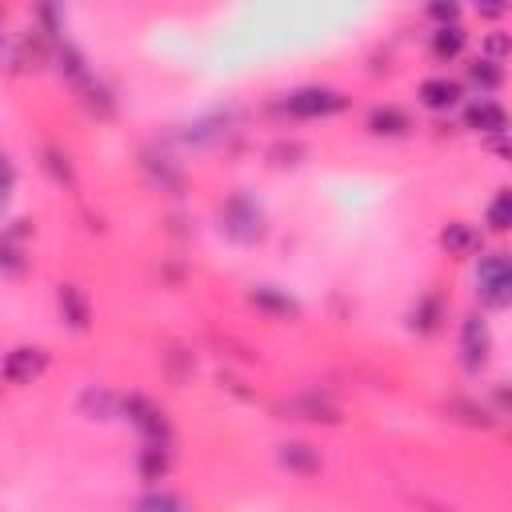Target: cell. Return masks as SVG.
I'll use <instances>...</instances> for the list:
<instances>
[{"label": "cell", "instance_id": "9c48e42d", "mask_svg": "<svg viewBox=\"0 0 512 512\" xmlns=\"http://www.w3.org/2000/svg\"><path fill=\"white\" fill-rule=\"evenodd\" d=\"M168 468H172V448H168V440H144V448H140V456H136L140 480H144V484H156V480L168 476Z\"/></svg>", "mask_w": 512, "mask_h": 512}, {"label": "cell", "instance_id": "d4e9b609", "mask_svg": "<svg viewBox=\"0 0 512 512\" xmlns=\"http://www.w3.org/2000/svg\"><path fill=\"white\" fill-rule=\"evenodd\" d=\"M0 16H4V12H0ZM0 44H4V32H0Z\"/></svg>", "mask_w": 512, "mask_h": 512}, {"label": "cell", "instance_id": "52a82bcc", "mask_svg": "<svg viewBox=\"0 0 512 512\" xmlns=\"http://www.w3.org/2000/svg\"><path fill=\"white\" fill-rule=\"evenodd\" d=\"M464 124L480 136H504L508 132V112L496 100H472L464 112Z\"/></svg>", "mask_w": 512, "mask_h": 512}, {"label": "cell", "instance_id": "8fae6325", "mask_svg": "<svg viewBox=\"0 0 512 512\" xmlns=\"http://www.w3.org/2000/svg\"><path fill=\"white\" fill-rule=\"evenodd\" d=\"M456 100H460V84L448 80V76H432V80L420 84V104L432 108V112H444V108H452Z\"/></svg>", "mask_w": 512, "mask_h": 512}, {"label": "cell", "instance_id": "30bf717a", "mask_svg": "<svg viewBox=\"0 0 512 512\" xmlns=\"http://www.w3.org/2000/svg\"><path fill=\"white\" fill-rule=\"evenodd\" d=\"M440 244L448 256H472V252H480V232L464 220H448L440 228Z\"/></svg>", "mask_w": 512, "mask_h": 512}, {"label": "cell", "instance_id": "7c38bea8", "mask_svg": "<svg viewBox=\"0 0 512 512\" xmlns=\"http://www.w3.org/2000/svg\"><path fill=\"white\" fill-rule=\"evenodd\" d=\"M248 300H252L260 312H268V316H296V312H300V304H296L288 292L272 288V284H256V288L248 292Z\"/></svg>", "mask_w": 512, "mask_h": 512}, {"label": "cell", "instance_id": "2e32d148", "mask_svg": "<svg viewBox=\"0 0 512 512\" xmlns=\"http://www.w3.org/2000/svg\"><path fill=\"white\" fill-rule=\"evenodd\" d=\"M28 228H8L4 236H0V272H8V276H20L24 268H28V260H24V248H20V236H24Z\"/></svg>", "mask_w": 512, "mask_h": 512}, {"label": "cell", "instance_id": "ac0fdd59", "mask_svg": "<svg viewBox=\"0 0 512 512\" xmlns=\"http://www.w3.org/2000/svg\"><path fill=\"white\" fill-rule=\"evenodd\" d=\"M136 512H192V508L176 492H148V496L136 500Z\"/></svg>", "mask_w": 512, "mask_h": 512}, {"label": "cell", "instance_id": "e0dca14e", "mask_svg": "<svg viewBox=\"0 0 512 512\" xmlns=\"http://www.w3.org/2000/svg\"><path fill=\"white\" fill-rule=\"evenodd\" d=\"M484 224H488L492 232H508V228H512V192H508V188L496 192V200H492L488 212H484Z\"/></svg>", "mask_w": 512, "mask_h": 512}, {"label": "cell", "instance_id": "277c9868", "mask_svg": "<svg viewBox=\"0 0 512 512\" xmlns=\"http://www.w3.org/2000/svg\"><path fill=\"white\" fill-rule=\"evenodd\" d=\"M120 412L144 440H168V416L156 400H148L140 392H128V396H120Z\"/></svg>", "mask_w": 512, "mask_h": 512}, {"label": "cell", "instance_id": "5bb4252c", "mask_svg": "<svg viewBox=\"0 0 512 512\" xmlns=\"http://www.w3.org/2000/svg\"><path fill=\"white\" fill-rule=\"evenodd\" d=\"M408 128H412V120H408L400 108H392V104L368 112V132H372V136H404Z\"/></svg>", "mask_w": 512, "mask_h": 512}, {"label": "cell", "instance_id": "ffe728a7", "mask_svg": "<svg viewBox=\"0 0 512 512\" xmlns=\"http://www.w3.org/2000/svg\"><path fill=\"white\" fill-rule=\"evenodd\" d=\"M80 408L84 412H100V420H108V416H116L120 412V396H112V392H96V388H88L84 396H80Z\"/></svg>", "mask_w": 512, "mask_h": 512}, {"label": "cell", "instance_id": "8992f818", "mask_svg": "<svg viewBox=\"0 0 512 512\" xmlns=\"http://www.w3.org/2000/svg\"><path fill=\"white\" fill-rule=\"evenodd\" d=\"M488 352H492V336H488L484 316H464V324H460V364L468 372H480L488 364Z\"/></svg>", "mask_w": 512, "mask_h": 512}, {"label": "cell", "instance_id": "3957f363", "mask_svg": "<svg viewBox=\"0 0 512 512\" xmlns=\"http://www.w3.org/2000/svg\"><path fill=\"white\" fill-rule=\"evenodd\" d=\"M476 296L484 308H508L512 300V264L504 252H484L476 264Z\"/></svg>", "mask_w": 512, "mask_h": 512}, {"label": "cell", "instance_id": "cb8c5ba5", "mask_svg": "<svg viewBox=\"0 0 512 512\" xmlns=\"http://www.w3.org/2000/svg\"><path fill=\"white\" fill-rule=\"evenodd\" d=\"M48 168H52L56 180H68V184H72V168H68V160H64L60 152H48Z\"/></svg>", "mask_w": 512, "mask_h": 512}, {"label": "cell", "instance_id": "6da1fadb", "mask_svg": "<svg viewBox=\"0 0 512 512\" xmlns=\"http://www.w3.org/2000/svg\"><path fill=\"white\" fill-rule=\"evenodd\" d=\"M220 232L236 244H256L264 236V208L248 192H232L220 204Z\"/></svg>", "mask_w": 512, "mask_h": 512}, {"label": "cell", "instance_id": "5b68a950", "mask_svg": "<svg viewBox=\"0 0 512 512\" xmlns=\"http://www.w3.org/2000/svg\"><path fill=\"white\" fill-rule=\"evenodd\" d=\"M44 368H48V352H44L40 344H16V348L4 352V360H0V376H4L8 384H16V388L40 380Z\"/></svg>", "mask_w": 512, "mask_h": 512}, {"label": "cell", "instance_id": "44dd1931", "mask_svg": "<svg viewBox=\"0 0 512 512\" xmlns=\"http://www.w3.org/2000/svg\"><path fill=\"white\" fill-rule=\"evenodd\" d=\"M440 312H444V308H440V296H424V300L416 304V320H412V324H416L420 332H432V328L440 324Z\"/></svg>", "mask_w": 512, "mask_h": 512}, {"label": "cell", "instance_id": "4fadbf2b", "mask_svg": "<svg viewBox=\"0 0 512 512\" xmlns=\"http://www.w3.org/2000/svg\"><path fill=\"white\" fill-rule=\"evenodd\" d=\"M276 456H280V464H284L288 472H296V476H316V472H320V456H316L312 444L292 440V444H280Z\"/></svg>", "mask_w": 512, "mask_h": 512}, {"label": "cell", "instance_id": "d6986e66", "mask_svg": "<svg viewBox=\"0 0 512 512\" xmlns=\"http://www.w3.org/2000/svg\"><path fill=\"white\" fill-rule=\"evenodd\" d=\"M468 80L480 84L484 92H496V88L504 84V68L492 64V60H476V64H468Z\"/></svg>", "mask_w": 512, "mask_h": 512}, {"label": "cell", "instance_id": "9a60e30c", "mask_svg": "<svg viewBox=\"0 0 512 512\" xmlns=\"http://www.w3.org/2000/svg\"><path fill=\"white\" fill-rule=\"evenodd\" d=\"M464 44H468V32L460 24H440L432 32V56L436 60H456L464 52Z\"/></svg>", "mask_w": 512, "mask_h": 512}, {"label": "cell", "instance_id": "7402d4cb", "mask_svg": "<svg viewBox=\"0 0 512 512\" xmlns=\"http://www.w3.org/2000/svg\"><path fill=\"white\" fill-rule=\"evenodd\" d=\"M12 184H16V168H12V160L0 152V208H4V200L12 196Z\"/></svg>", "mask_w": 512, "mask_h": 512}, {"label": "cell", "instance_id": "ba28073f", "mask_svg": "<svg viewBox=\"0 0 512 512\" xmlns=\"http://www.w3.org/2000/svg\"><path fill=\"white\" fill-rule=\"evenodd\" d=\"M56 304H60V316L68 320V328H76V332L92 328V304H88L80 284H60L56 288Z\"/></svg>", "mask_w": 512, "mask_h": 512}, {"label": "cell", "instance_id": "7a4b0ae2", "mask_svg": "<svg viewBox=\"0 0 512 512\" xmlns=\"http://www.w3.org/2000/svg\"><path fill=\"white\" fill-rule=\"evenodd\" d=\"M280 108L296 120H320V116H336L348 108V96L340 88H328V84H304V88H292Z\"/></svg>", "mask_w": 512, "mask_h": 512}, {"label": "cell", "instance_id": "603a6c76", "mask_svg": "<svg viewBox=\"0 0 512 512\" xmlns=\"http://www.w3.org/2000/svg\"><path fill=\"white\" fill-rule=\"evenodd\" d=\"M428 16L440 24H460V8L456 4H428Z\"/></svg>", "mask_w": 512, "mask_h": 512}]
</instances>
